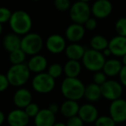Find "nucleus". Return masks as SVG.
I'll return each mask as SVG.
<instances>
[{"mask_svg": "<svg viewBox=\"0 0 126 126\" xmlns=\"http://www.w3.org/2000/svg\"><path fill=\"white\" fill-rule=\"evenodd\" d=\"M86 86L79 78L66 77L61 84V93L66 99L79 101L84 98Z\"/></svg>", "mask_w": 126, "mask_h": 126, "instance_id": "f257e3e1", "label": "nucleus"}, {"mask_svg": "<svg viewBox=\"0 0 126 126\" xmlns=\"http://www.w3.org/2000/svg\"><path fill=\"white\" fill-rule=\"evenodd\" d=\"M9 25L13 33L23 36L30 32L33 22L31 16L28 12L18 10L12 12L9 21Z\"/></svg>", "mask_w": 126, "mask_h": 126, "instance_id": "f03ea898", "label": "nucleus"}, {"mask_svg": "<svg viewBox=\"0 0 126 126\" xmlns=\"http://www.w3.org/2000/svg\"><path fill=\"white\" fill-rule=\"evenodd\" d=\"M30 73L26 63L19 65H11L6 73L10 86L14 87H23L30 79Z\"/></svg>", "mask_w": 126, "mask_h": 126, "instance_id": "7ed1b4c3", "label": "nucleus"}, {"mask_svg": "<svg viewBox=\"0 0 126 126\" xmlns=\"http://www.w3.org/2000/svg\"><path fill=\"white\" fill-rule=\"evenodd\" d=\"M44 46V41L41 35L35 32H30L21 38L20 48L29 56L40 54Z\"/></svg>", "mask_w": 126, "mask_h": 126, "instance_id": "20e7f679", "label": "nucleus"}, {"mask_svg": "<svg viewBox=\"0 0 126 126\" xmlns=\"http://www.w3.org/2000/svg\"><path fill=\"white\" fill-rule=\"evenodd\" d=\"M105 61L106 59L103 55L102 52L92 48L86 49V52L81 59L84 67L92 73L101 71L105 65Z\"/></svg>", "mask_w": 126, "mask_h": 126, "instance_id": "39448f33", "label": "nucleus"}, {"mask_svg": "<svg viewBox=\"0 0 126 126\" xmlns=\"http://www.w3.org/2000/svg\"><path fill=\"white\" fill-rule=\"evenodd\" d=\"M31 86L35 92L40 94H47L55 87V79L47 73H41L34 76L31 81Z\"/></svg>", "mask_w": 126, "mask_h": 126, "instance_id": "423d86ee", "label": "nucleus"}, {"mask_svg": "<svg viewBox=\"0 0 126 126\" xmlns=\"http://www.w3.org/2000/svg\"><path fill=\"white\" fill-rule=\"evenodd\" d=\"M91 6L88 3L76 1L69 9V16L73 23L84 24L91 17Z\"/></svg>", "mask_w": 126, "mask_h": 126, "instance_id": "0eeeda50", "label": "nucleus"}, {"mask_svg": "<svg viewBox=\"0 0 126 126\" xmlns=\"http://www.w3.org/2000/svg\"><path fill=\"white\" fill-rule=\"evenodd\" d=\"M124 86L119 81L115 79H107L102 86H100L102 97L109 101H114L121 98L124 92Z\"/></svg>", "mask_w": 126, "mask_h": 126, "instance_id": "6e6552de", "label": "nucleus"}, {"mask_svg": "<svg viewBox=\"0 0 126 126\" xmlns=\"http://www.w3.org/2000/svg\"><path fill=\"white\" fill-rule=\"evenodd\" d=\"M44 46L49 53L59 54L64 52L67 47V40L60 34H52L44 42Z\"/></svg>", "mask_w": 126, "mask_h": 126, "instance_id": "1a4fd4ad", "label": "nucleus"}, {"mask_svg": "<svg viewBox=\"0 0 126 126\" xmlns=\"http://www.w3.org/2000/svg\"><path fill=\"white\" fill-rule=\"evenodd\" d=\"M109 116L115 121L116 124L126 122V100L121 98L110 102Z\"/></svg>", "mask_w": 126, "mask_h": 126, "instance_id": "9d476101", "label": "nucleus"}, {"mask_svg": "<svg viewBox=\"0 0 126 126\" xmlns=\"http://www.w3.org/2000/svg\"><path fill=\"white\" fill-rule=\"evenodd\" d=\"M113 11V4L110 0H95L91 6V12L96 19L107 18Z\"/></svg>", "mask_w": 126, "mask_h": 126, "instance_id": "9b49d317", "label": "nucleus"}, {"mask_svg": "<svg viewBox=\"0 0 126 126\" xmlns=\"http://www.w3.org/2000/svg\"><path fill=\"white\" fill-rule=\"evenodd\" d=\"M86 35L84 25L73 23L67 27L65 30V38L70 43H79Z\"/></svg>", "mask_w": 126, "mask_h": 126, "instance_id": "f8f14e48", "label": "nucleus"}, {"mask_svg": "<svg viewBox=\"0 0 126 126\" xmlns=\"http://www.w3.org/2000/svg\"><path fill=\"white\" fill-rule=\"evenodd\" d=\"M6 120L10 126H27L30 123V117L23 109L16 108L8 113Z\"/></svg>", "mask_w": 126, "mask_h": 126, "instance_id": "ddd939ff", "label": "nucleus"}, {"mask_svg": "<svg viewBox=\"0 0 126 126\" xmlns=\"http://www.w3.org/2000/svg\"><path fill=\"white\" fill-rule=\"evenodd\" d=\"M26 64L30 73H34L35 74L44 73L48 67L47 58L40 54L30 56Z\"/></svg>", "mask_w": 126, "mask_h": 126, "instance_id": "4468645a", "label": "nucleus"}, {"mask_svg": "<svg viewBox=\"0 0 126 126\" xmlns=\"http://www.w3.org/2000/svg\"><path fill=\"white\" fill-rule=\"evenodd\" d=\"M78 116L86 124H93L95 123L99 116L98 110L94 105L91 103H86L79 106Z\"/></svg>", "mask_w": 126, "mask_h": 126, "instance_id": "2eb2a0df", "label": "nucleus"}, {"mask_svg": "<svg viewBox=\"0 0 126 126\" xmlns=\"http://www.w3.org/2000/svg\"><path fill=\"white\" fill-rule=\"evenodd\" d=\"M108 48L111 52V55L116 58L123 57L126 54V37L117 35L113 36L109 40Z\"/></svg>", "mask_w": 126, "mask_h": 126, "instance_id": "dca6fc26", "label": "nucleus"}, {"mask_svg": "<svg viewBox=\"0 0 126 126\" xmlns=\"http://www.w3.org/2000/svg\"><path fill=\"white\" fill-rule=\"evenodd\" d=\"M32 102V93L29 89L19 87L13 95V103L16 108L24 109Z\"/></svg>", "mask_w": 126, "mask_h": 126, "instance_id": "f3484780", "label": "nucleus"}, {"mask_svg": "<svg viewBox=\"0 0 126 126\" xmlns=\"http://www.w3.org/2000/svg\"><path fill=\"white\" fill-rule=\"evenodd\" d=\"M55 114L51 112L47 108L40 110L36 116L34 117L35 126H54L55 124Z\"/></svg>", "mask_w": 126, "mask_h": 126, "instance_id": "a211bd4d", "label": "nucleus"}, {"mask_svg": "<svg viewBox=\"0 0 126 126\" xmlns=\"http://www.w3.org/2000/svg\"><path fill=\"white\" fill-rule=\"evenodd\" d=\"M122 67L123 64L120 60L117 58H111V59H108L105 61L102 71L105 73L107 77L114 78L116 76H118Z\"/></svg>", "mask_w": 126, "mask_h": 126, "instance_id": "6ab92c4d", "label": "nucleus"}, {"mask_svg": "<svg viewBox=\"0 0 126 126\" xmlns=\"http://www.w3.org/2000/svg\"><path fill=\"white\" fill-rule=\"evenodd\" d=\"M79 106L80 105H79L78 101L66 99L60 105V112L63 117H67V118H70V117L78 115Z\"/></svg>", "mask_w": 126, "mask_h": 126, "instance_id": "aec40b11", "label": "nucleus"}, {"mask_svg": "<svg viewBox=\"0 0 126 126\" xmlns=\"http://www.w3.org/2000/svg\"><path fill=\"white\" fill-rule=\"evenodd\" d=\"M21 38L20 35L13 33H8L3 38V47L7 52L11 53L21 47Z\"/></svg>", "mask_w": 126, "mask_h": 126, "instance_id": "412c9836", "label": "nucleus"}, {"mask_svg": "<svg viewBox=\"0 0 126 126\" xmlns=\"http://www.w3.org/2000/svg\"><path fill=\"white\" fill-rule=\"evenodd\" d=\"M86 49L84 46L79 43H70L67 45L65 49V54L68 60L72 61H81Z\"/></svg>", "mask_w": 126, "mask_h": 126, "instance_id": "4be33fe9", "label": "nucleus"}, {"mask_svg": "<svg viewBox=\"0 0 126 126\" xmlns=\"http://www.w3.org/2000/svg\"><path fill=\"white\" fill-rule=\"evenodd\" d=\"M82 66L79 61L68 60L63 67V74L67 78H78L80 74Z\"/></svg>", "mask_w": 126, "mask_h": 126, "instance_id": "5701e85b", "label": "nucleus"}, {"mask_svg": "<svg viewBox=\"0 0 126 126\" xmlns=\"http://www.w3.org/2000/svg\"><path fill=\"white\" fill-rule=\"evenodd\" d=\"M102 97L101 94V89H100V86L96 85L94 83H91L86 86L85 88V93H84V98H86L87 101L90 103H93V102H97Z\"/></svg>", "mask_w": 126, "mask_h": 126, "instance_id": "b1692460", "label": "nucleus"}, {"mask_svg": "<svg viewBox=\"0 0 126 126\" xmlns=\"http://www.w3.org/2000/svg\"><path fill=\"white\" fill-rule=\"evenodd\" d=\"M109 40L102 35H95L90 40V48L102 52L108 47Z\"/></svg>", "mask_w": 126, "mask_h": 126, "instance_id": "393cba45", "label": "nucleus"}, {"mask_svg": "<svg viewBox=\"0 0 126 126\" xmlns=\"http://www.w3.org/2000/svg\"><path fill=\"white\" fill-rule=\"evenodd\" d=\"M27 54L22 50L21 48L16 49L15 51L10 53L9 54V60L10 62L12 65H19V64H23L26 61Z\"/></svg>", "mask_w": 126, "mask_h": 126, "instance_id": "a878e982", "label": "nucleus"}, {"mask_svg": "<svg viewBox=\"0 0 126 126\" xmlns=\"http://www.w3.org/2000/svg\"><path fill=\"white\" fill-rule=\"evenodd\" d=\"M47 74L54 79L60 78L63 74V67L60 63H53L47 67Z\"/></svg>", "mask_w": 126, "mask_h": 126, "instance_id": "bb28decb", "label": "nucleus"}, {"mask_svg": "<svg viewBox=\"0 0 126 126\" xmlns=\"http://www.w3.org/2000/svg\"><path fill=\"white\" fill-rule=\"evenodd\" d=\"M115 30L117 35L126 37V17H120L115 23Z\"/></svg>", "mask_w": 126, "mask_h": 126, "instance_id": "cd10ccee", "label": "nucleus"}, {"mask_svg": "<svg viewBox=\"0 0 126 126\" xmlns=\"http://www.w3.org/2000/svg\"><path fill=\"white\" fill-rule=\"evenodd\" d=\"M95 126H116V123L110 116H99L94 123Z\"/></svg>", "mask_w": 126, "mask_h": 126, "instance_id": "c85d7f7f", "label": "nucleus"}, {"mask_svg": "<svg viewBox=\"0 0 126 126\" xmlns=\"http://www.w3.org/2000/svg\"><path fill=\"white\" fill-rule=\"evenodd\" d=\"M71 5L70 0H54V6L57 11L65 12L69 11Z\"/></svg>", "mask_w": 126, "mask_h": 126, "instance_id": "c756f323", "label": "nucleus"}, {"mask_svg": "<svg viewBox=\"0 0 126 126\" xmlns=\"http://www.w3.org/2000/svg\"><path fill=\"white\" fill-rule=\"evenodd\" d=\"M23 110H24V111L26 112V114L28 115V117H30V118H31V117L34 118V117L38 114V112L40 111L41 109L36 103L31 102V103H30L29 105H27Z\"/></svg>", "mask_w": 126, "mask_h": 126, "instance_id": "7c9ffc66", "label": "nucleus"}, {"mask_svg": "<svg viewBox=\"0 0 126 126\" xmlns=\"http://www.w3.org/2000/svg\"><path fill=\"white\" fill-rule=\"evenodd\" d=\"M11 14H12V12L7 7L0 6V23L4 24V23H9Z\"/></svg>", "mask_w": 126, "mask_h": 126, "instance_id": "2f4dec72", "label": "nucleus"}, {"mask_svg": "<svg viewBox=\"0 0 126 126\" xmlns=\"http://www.w3.org/2000/svg\"><path fill=\"white\" fill-rule=\"evenodd\" d=\"M93 83L98 86H102L105 81L107 80V76L105 74L103 71H98V72L93 73Z\"/></svg>", "mask_w": 126, "mask_h": 126, "instance_id": "473e14b6", "label": "nucleus"}, {"mask_svg": "<svg viewBox=\"0 0 126 126\" xmlns=\"http://www.w3.org/2000/svg\"><path fill=\"white\" fill-rule=\"evenodd\" d=\"M85 123L80 119L79 116H74L70 118H67V121L66 123L67 126H84Z\"/></svg>", "mask_w": 126, "mask_h": 126, "instance_id": "72a5a7b5", "label": "nucleus"}, {"mask_svg": "<svg viewBox=\"0 0 126 126\" xmlns=\"http://www.w3.org/2000/svg\"><path fill=\"white\" fill-rule=\"evenodd\" d=\"M84 27L86 29V30H89V31H93L98 26V22L95 17H90L88 20H86V22L84 23Z\"/></svg>", "mask_w": 126, "mask_h": 126, "instance_id": "f704fd0d", "label": "nucleus"}, {"mask_svg": "<svg viewBox=\"0 0 126 126\" xmlns=\"http://www.w3.org/2000/svg\"><path fill=\"white\" fill-rule=\"evenodd\" d=\"M9 86H10V83L7 79L6 74L0 73V93H3V92L6 91Z\"/></svg>", "mask_w": 126, "mask_h": 126, "instance_id": "c9c22d12", "label": "nucleus"}, {"mask_svg": "<svg viewBox=\"0 0 126 126\" xmlns=\"http://www.w3.org/2000/svg\"><path fill=\"white\" fill-rule=\"evenodd\" d=\"M119 82L122 84L123 86L126 87V66H123L120 73L118 74Z\"/></svg>", "mask_w": 126, "mask_h": 126, "instance_id": "e433bc0d", "label": "nucleus"}, {"mask_svg": "<svg viewBox=\"0 0 126 126\" xmlns=\"http://www.w3.org/2000/svg\"><path fill=\"white\" fill-rule=\"evenodd\" d=\"M47 109H48L51 112H53L54 114H56L58 111H60V105L56 103H52L48 105Z\"/></svg>", "mask_w": 126, "mask_h": 126, "instance_id": "4c0bfd02", "label": "nucleus"}, {"mask_svg": "<svg viewBox=\"0 0 126 126\" xmlns=\"http://www.w3.org/2000/svg\"><path fill=\"white\" fill-rule=\"evenodd\" d=\"M5 119H6V117H5V115H4V113L0 110V126H2V124L4 123Z\"/></svg>", "mask_w": 126, "mask_h": 126, "instance_id": "58836bf2", "label": "nucleus"}, {"mask_svg": "<svg viewBox=\"0 0 126 126\" xmlns=\"http://www.w3.org/2000/svg\"><path fill=\"white\" fill-rule=\"evenodd\" d=\"M102 54H103V55L105 56V58L110 57V56L111 55V52H110V50L108 48V47H107V48H105V49H104V50L102 51Z\"/></svg>", "mask_w": 126, "mask_h": 126, "instance_id": "ea45409f", "label": "nucleus"}, {"mask_svg": "<svg viewBox=\"0 0 126 126\" xmlns=\"http://www.w3.org/2000/svg\"><path fill=\"white\" fill-rule=\"evenodd\" d=\"M121 62H122L123 66H126V54L121 57Z\"/></svg>", "mask_w": 126, "mask_h": 126, "instance_id": "a19ab883", "label": "nucleus"}, {"mask_svg": "<svg viewBox=\"0 0 126 126\" xmlns=\"http://www.w3.org/2000/svg\"><path fill=\"white\" fill-rule=\"evenodd\" d=\"M54 126H67L66 125V124H64V123H55V124H54Z\"/></svg>", "mask_w": 126, "mask_h": 126, "instance_id": "79ce46f5", "label": "nucleus"}, {"mask_svg": "<svg viewBox=\"0 0 126 126\" xmlns=\"http://www.w3.org/2000/svg\"><path fill=\"white\" fill-rule=\"evenodd\" d=\"M3 30H4V28H3V24H1V23H0V35H2Z\"/></svg>", "mask_w": 126, "mask_h": 126, "instance_id": "37998d69", "label": "nucleus"}, {"mask_svg": "<svg viewBox=\"0 0 126 126\" xmlns=\"http://www.w3.org/2000/svg\"><path fill=\"white\" fill-rule=\"evenodd\" d=\"M77 1H80V2H85V3H89L91 0H77Z\"/></svg>", "mask_w": 126, "mask_h": 126, "instance_id": "c03bdc74", "label": "nucleus"}, {"mask_svg": "<svg viewBox=\"0 0 126 126\" xmlns=\"http://www.w3.org/2000/svg\"><path fill=\"white\" fill-rule=\"evenodd\" d=\"M33 2H38V1H41V0H31Z\"/></svg>", "mask_w": 126, "mask_h": 126, "instance_id": "a18cd8bd", "label": "nucleus"}, {"mask_svg": "<svg viewBox=\"0 0 126 126\" xmlns=\"http://www.w3.org/2000/svg\"><path fill=\"white\" fill-rule=\"evenodd\" d=\"M0 105H1V99H0Z\"/></svg>", "mask_w": 126, "mask_h": 126, "instance_id": "49530a36", "label": "nucleus"}, {"mask_svg": "<svg viewBox=\"0 0 126 126\" xmlns=\"http://www.w3.org/2000/svg\"><path fill=\"white\" fill-rule=\"evenodd\" d=\"M27 126H29V125H27Z\"/></svg>", "mask_w": 126, "mask_h": 126, "instance_id": "de8ad7c7", "label": "nucleus"}]
</instances>
